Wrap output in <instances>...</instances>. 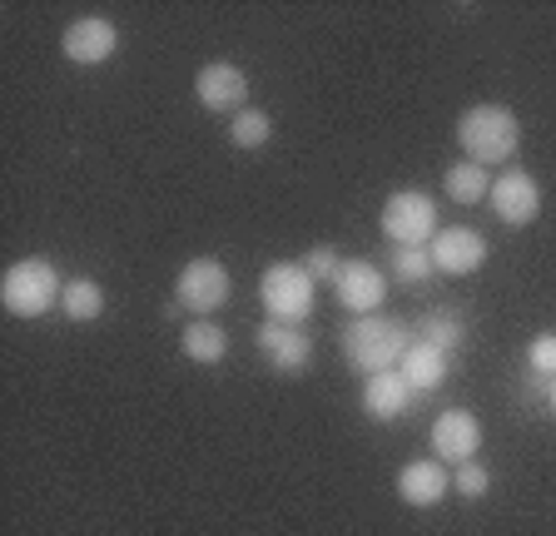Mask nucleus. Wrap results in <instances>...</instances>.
<instances>
[{"label":"nucleus","instance_id":"obj_4","mask_svg":"<svg viewBox=\"0 0 556 536\" xmlns=\"http://www.w3.org/2000/svg\"><path fill=\"white\" fill-rule=\"evenodd\" d=\"M378 224L397 248H422L438 239V199L422 189H397V194H388Z\"/></svg>","mask_w":556,"mask_h":536},{"label":"nucleus","instance_id":"obj_11","mask_svg":"<svg viewBox=\"0 0 556 536\" xmlns=\"http://www.w3.org/2000/svg\"><path fill=\"white\" fill-rule=\"evenodd\" d=\"M60 46H65V60L94 71V65H104V60L119 50V30H115V21H104V15H80V21L65 25Z\"/></svg>","mask_w":556,"mask_h":536},{"label":"nucleus","instance_id":"obj_23","mask_svg":"<svg viewBox=\"0 0 556 536\" xmlns=\"http://www.w3.org/2000/svg\"><path fill=\"white\" fill-rule=\"evenodd\" d=\"M527 362H532V373L556 378V333H536L532 348H527Z\"/></svg>","mask_w":556,"mask_h":536},{"label":"nucleus","instance_id":"obj_3","mask_svg":"<svg viewBox=\"0 0 556 536\" xmlns=\"http://www.w3.org/2000/svg\"><path fill=\"white\" fill-rule=\"evenodd\" d=\"M60 293H65V283H60L50 258H21L0 279V304L15 318H40L50 308H60Z\"/></svg>","mask_w":556,"mask_h":536},{"label":"nucleus","instance_id":"obj_5","mask_svg":"<svg viewBox=\"0 0 556 536\" xmlns=\"http://www.w3.org/2000/svg\"><path fill=\"white\" fill-rule=\"evenodd\" d=\"M313 289H318V283L308 279L303 264H274V268H264V279H258V298H264L274 323H308Z\"/></svg>","mask_w":556,"mask_h":536},{"label":"nucleus","instance_id":"obj_17","mask_svg":"<svg viewBox=\"0 0 556 536\" xmlns=\"http://www.w3.org/2000/svg\"><path fill=\"white\" fill-rule=\"evenodd\" d=\"M229 353V333H224L214 318H194V323L185 328V358L204 362V368H214V362Z\"/></svg>","mask_w":556,"mask_h":536},{"label":"nucleus","instance_id":"obj_1","mask_svg":"<svg viewBox=\"0 0 556 536\" xmlns=\"http://www.w3.org/2000/svg\"><path fill=\"white\" fill-rule=\"evenodd\" d=\"M407 348H413V333H407L397 318L368 314V318H353V323L343 328V358L368 378L372 373H393Z\"/></svg>","mask_w":556,"mask_h":536},{"label":"nucleus","instance_id":"obj_25","mask_svg":"<svg viewBox=\"0 0 556 536\" xmlns=\"http://www.w3.org/2000/svg\"><path fill=\"white\" fill-rule=\"evenodd\" d=\"M303 268H308V279L318 283V279H333V273H338V268H343V264H338V254H333V248H308V258H303Z\"/></svg>","mask_w":556,"mask_h":536},{"label":"nucleus","instance_id":"obj_26","mask_svg":"<svg viewBox=\"0 0 556 536\" xmlns=\"http://www.w3.org/2000/svg\"><path fill=\"white\" fill-rule=\"evenodd\" d=\"M552 408H556V378H552Z\"/></svg>","mask_w":556,"mask_h":536},{"label":"nucleus","instance_id":"obj_6","mask_svg":"<svg viewBox=\"0 0 556 536\" xmlns=\"http://www.w3.org/2000/svg\"><path fill=\"white\" fill-rule=\"evenodd\" d=\"M229 293H233V279L219 258H189V264L179 268V279H174V304L194 318L219 314V308L229 304Z\"/></svg>","mask_w":556,"mask_h":536},{"label":"nucleus","instance_id":"obj_18","mask_svg":"<svg viewBox=\"0 0 556 536\" xmlns=\"http://www.w3.org/2000/svg\"><path fill=\"white\" fill-rule=\"evenodd\" d=\"M442 189H447L452 204H482L486 194H492V175H486L482 164L463 159V164H452L447 179H442Z\"/></svg>","mask_w":556,"mask_h":536},{"label":"nucleus","instance_id":"obj_22","mask_svg":"<svg viewBox=\"0 0 556 536\" xmlns=\"http://www.w3.org/2000/svg\"><path fill=\"white\" fill-rule=\"evenodd\" d=\"M393 273H397V283H428L438 268H432L428 248H397V254H393Z\"/></svg>","mask_w":556,"mask_h":536},{"label":"nucleus","instance_id":"obj_7","mask_svg":"<svg viewBox=\"0 0 556 536\" xmlns=\"http://www.w3.org/2000/svg\"><path fill=\"white\" fill-rule=\"evenodd\" d=\"M333 293L343 308L368 318V314H378L382 298H388V279H382V268L368 264V258H348V264L333 273Z\"/></svg>","mask_w":556,"mask_h":536},{"label":"nucleus","instance_id":"obj_14","mask_svg":"<svg viewBox=\"0 0 556 536\" xmlns=\"http://www.w3.org/2000/svg\"><path fill=\"white\" fill-rule=\"evenodd\" d=\"M447 492H452L447 467L432 462V457H422V462H407L403 472H397V497H403L407 507H438Z\"/></svg>","mask_w":556,"mask_h":536},{"label":"nucleus","instance_id":"obj_20","mask_svg":"<svg viewBox=\"0 0 556 536\" xmlns=\"http://www.w3.org/2000/svg\"><path fill=\"white\" fill-rule=\"evenodd\" d=\"M229 135H233V144H239V150H264L268 140H274V119L264 115V110H239V115H233V125H229Z\"/></svg>","mask_w":556,"mask_h":536},{"label":"nucleus","instance_id":"obj_10","mask_svg":"<svg viewBox=\"0 0 556 536\" xmlns=\"http://www.w3.org/2000/svg\"><path fill=\"white\" fill-rule=\"evenodd\" d=\"M194 94L199 105L214 110V115H239V110H249L243 105L249 100V75L239 65H229V60H214V65H204L194 75Z\"/></svg>","mask_w":556,"mask_h":536},{"label":"nucleus","instance_id":"obj_2","mask_svg":"<svg viewBox=\"0 0 556 536\" xmlns=\"http://www.w3.org/2000/svg\"><path fill=\"white\" fill-rule=\"evenodd\" d=\"M457 144L472 164H507L521 144V119L507 105H472L457 119Z\"/></svg>","mask_w":556,"mask_h":536},{"label":"nucleus","instance_id":"obj_9","mask_svg":"<svg viewBox=\"0 0 556 536\" xmlns=\"http://www.w3.org/2000/svg\"><path fill=\"white\" fill-rule=\"evenodd\" d=\"M428 254H432V268H438V273L467 279V273H477V268L486 264V239L477 229L452 224V229H438V239L428 244Z\"/></svg>","mask_w":556,"mask_h":536},{"label":"nucleus","instance_id":"obj_21","mask_svg":"<svg viewBox=\"0 0 556 536\" xmlns=\"http://www.w3.org/2000/svg\"><path fill=\"white\" fill-rule=\"evenodd\" d=\"M422 343L452 353L457 343H463V318H457V314H428V318H422Z\"/></svg>","mask_w":556,"mask_h":536},{"label":"nucleus","instance_id":"obj_8","mask_svg":"<svg viewBox=\"0 0 556 536\" xmlns=\"http://www.w3.org/2000/svg\"><path fill=\"white\" fill-rule=\"evenodd\" d=\"M486 204H492V214H497L502 224L521 229V224H532L536 214H542V184H536L527 169H507L502 179H492Z\"/></svg>","mask_w":556,"mask_h":536},{"label":"nucleus","instance_id":"obj_16","mask_svg":"<svg viewBox=\"0 0 556 536\" xmlns=\"http://www.w3.org/2000/svg\"><path fill=\"white\" fill-rule=\"evenodd\" d=\"M397 373L407 378V387H413V393H432V387L447 383V353L417 339L413 348L403 353V368H397Z\"/></svg>","mask_w":556,"mask_h":536},{"label":"nucleus","instance_id":"obj_12","mask_svg":"<svg viewBox=\"0 0 556 536\" xmlns=\"http://www.w3.org/2000/svg\"><path fill=\"white\" fill-rule=\"evenodd\" d=\"M477 447H482V422H477L467 408H447L438 422H432V452L442 457V467L472 462Z\"/></svg>","mask_w":556,"mask_h":536},{"label":"nucleus","instance_id":"obj_13","mask_svg":"<svg viewBox=\"0 0 556 536\" xmlns=\"http://www.w3.org/2000/svg\"><path fill=\"white\" fill-rule=\"evenodd\" d=\"M254 339H258V353L274 362L278 373H303L313 362V339L303 333V323H274L268 318Z\"/></svg>","mask_w":556,"mask_h":536},{"label":"nucleus","instance_id":"obj_15","mask_svg":"<svg viewBox=\"0 0 556 536\" xmlns=\"http://www.w3.org/2000/svg\"><path fill=\"white\" fill-rule=\"evenodd\" d=\"M407 403H413V387H407V378L397 373H372L368 383H363V408H368V418L388 422V418H403Z\"/></svg>","mask_w":556,"mask_h":536},{"label":"nucleus","instance_id":"obj_24","mask_svg":"<svg viewBox=\"0 0 556 536\" xmlns=\"http://www.w3.org/2000/svg\"><path fill=\"white\" fill-rule=\"evenodd\" d=\"M452 487L463 492V497H486V487H492V477H486V467L463 462V467H457V477H452Z\"/></svg>","mask_w":556,"mask_h":536},{"label":"nucleus","instance_id":"obj_19","mask_svg":"<svg viewBox=\"0 0 556 536\" xmlns=\"http://www.w3.org/2000/svg\"><path fill=\"white\" fill-rule=\"evenodd\" d=\"M60 308H65L70 323H94L104 314V289L94 279H70L60 293Z\"/></svg>","mask_w":556,"mask_h":536}]
</instances>
